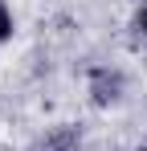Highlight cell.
Returning <instances> with one entry per match:
<instances>
[{
	"label": "cell",
	"mask_w": 147,
	"mask_h": 151,
	"mask_svg": "<svg viewBox=\"0 0 147 151\" xmlns=\"http://www.w3.org/2000/svg\"><path fill=\"white\" fill-rule=\"evenodd\" d=\"M139 29H143V33H147V8H143V17H139Z\"/></svg>",
	"instance_id": "2"
},
{
	"label": "cell",
	"mask_w": 147,
	"mask_h": 151,
	"mask_svg": "<svg viewBox=\"0 0 147 151\" xmlns=\"http://www.w3.org/2000/svg\"><path fill=\"white\" fill-rule=\"evenodd\" d=\"M12 33V17H8V8H4V0H0V41Z\"/></svg>",
	"instance_id": "1"
}]
</instances>
